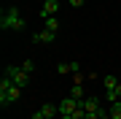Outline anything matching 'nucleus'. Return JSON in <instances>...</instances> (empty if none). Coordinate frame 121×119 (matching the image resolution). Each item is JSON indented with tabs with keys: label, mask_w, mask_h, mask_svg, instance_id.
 <instances>
[{
	"label": "nucleus",
	"mask_w": 121,
	"mask_h": 119,
	"mask_svg": "<svg viewBox=\"0 0 121 119\" xmlns=\"http://www.w3.org/2000/svg\"><path fill=\"white\" fill-rule=\"evenodd\" d=\"M43 27L51 30V33H56V30H59V19H56V16H46L43 19Z\"/></svg>",
	"instance_id": "1a4fd4ad"
},
{
	"label": "nucleus",
	"mask_w": 121,
	"mask_h": 119,
	"mask_svg": "<svg viewBox=\"0 0 121 119\" xmlns=\"http://www.w3.org/2000/svg\"><path fill=\"white\" fill-rule=\"evenodd\" d=\"M3 76H8V79L16 84V87H27V84H30V73L27 71H22V65H5V73Z\"/></svg>",
	"instance_id": "f03ea898"
},
{
	"label": "nucleus",
	"mask_w": 121,
	"mask_h": 119,
	"mask_svg": "<svg viewBox=\"0 0 121 119\" xmlns=\"http://www.w3.org/2000/svg\"><path fill=\"white\" fill-rule=\"evenodd\" d=\"M70 5H73V8H78V5H83V0H67Z\"/></svg>",
	"instance_id": "dca6fc26"
},
{
	"label": "nucleus",
	"mask_w": 121,
	"mask_h": 119,
	"mask_svg": "<svg viewBox=\"0 0 121 119\" xmlns=\"http://www.w3.org/2000/svg\"><path fill=\"white\" fill-rule=\"evenodd\" d=\"M86 119H99V114H97V111H91V114H86Z\"/></svg>",
	"instance_id": "f3484780"
},
{
	"label": "nucleus",
	"mask_w": 121,
	"mask_h": 119,
	"mask_svg": "<svg viewBox=\"0 0 121 119\" xmlns=\"http://www.w3.org/2000/svg\"><path fill=\"white\" fill-rule=\"evenodd\" d=\"M108 114H110V119H121V100H116V103H110Z\"/></svg>",
	"instance_id": "9d476101"
},
{
	"label": "nucleus",
	"mask_w": 121,
	"mask_h": 119,
	"mask_svg": "<svg viewBox=\"0 0 121 119\" xmlns=\"http://www.w3.org/2000/svg\"><path fill=\"white\" fill-rule=\"evenodd\" d=\"M70 97H75V100H83V84H73V89H70Z\"/></svg>",
	"instance_id": "9b49d317"
},
{
	"label": "nucleus",
	"mask_w": 121,
	"mask_h": 119,
	"mask_svg": "<svg viewBox=\"0 0 121 119\" xmlns=\"http://www.w3.org/2000/svg\"><path fill=\"white\" fill-rule=\"evenodd\" d=\"M99 103H102L99 97L89 95V97H83V100H81V108L86 111V114H91V111H97V114H99V111H102V106H99Z\"/></svg>",
	"instance_id": "39448f33"
},
{
	"label": "nucleus",
	"mask_w": 121,
	"mask_h": 119,
	"mask_svg": "<svg viewBox=\"0 0 121 119\" xmlns=\"http://www.w3.org/2000/svg\"><path fill=\"white\" fill-rule=\"evenodd\" d=\"M78 106H81V100H75V97H65L56 108H59V116H73Z\"/></svg>",
	"instance_id": "20e7f679"
},
{
	"label": "nucleus",
	"mask_w": 121,
	"mask_h": 119,
	"mask_svg": "<svg viewBox=\"0 0 121 119\" xmlns=\"http://www.w3.org/2000/svg\"><path fill=\"white\" fill-rule=\"evenodd\" d=\"M59 119H73V116H59Z\"/></svg>",
	"instance_id": "aec40b11"
},
{
	"label": "nucleus",
	"mask_w": 121,
	"mask_h": 119,
	"mask_svg": "<svg viewBox=\"0 0 121 119\" xmlns=\"http://www.w3.org/2000/svg\"><path fill=\"white\" fill-rule=\"evenodd\" d=\"M24 24H27V19L22 16V11H19L16 5L3 8V14H0V30H13V33H19V30H24Z\"/></svg>",
	"instance_id": "f257e3e1"
},
{
	"label": "nucleus",
	"mask_w": 121,
	"mask_h": 119,
	"mask_svg": "<svg viewBox=\"0 0 121 119\" xmlns=\"http://www.w3.org/2000/svg\"><path fill=\"white\" fill-rule=\"evenodd\" d=\"M102 84H105V89H116L118 87V79H116V76H102Z\"/></svg>",
	"instance_id": "f8f14e48"
},
{
	"label": "nucleus",
	"mask_w": 121,
	"mask_h": 119,
	"mask_svg": "<svg viewBox=\"0 0 121 119\" xmlns=\"http://www.w3.org/2000/svg\"><path fill=\"white\" fill-rule=\"evenodd\" d=\"M81 71V65H78V62H59V65H56V73H78Z\"/></svg>",
	"instance_id": "6e6552de"
},
{
	"label": "nucleus",
	"mask_w": 121,
	"mask_h": 119,
	"mask_svg": "<svg viewBox=\"0 0 121 119\" xmlns=\"http://www.w3.org/2000/svg\"><path fill=\"white\" fill-rule=\"evenodd\" d=\"M22 71L32 73V71H35V62H32V60H24V62H22Z\"/></svg>",
	"instance_id": "4468645a"
},
{
	"label": "nucleus",
	"mask_w": 121,
	"mask_h": 119,
	"mask_svg": "<svg viewBox=\"0 0 121 119\" xmlns=\"http://www.w3.org/2000/svg\"><path fill=\"white\" fill-rule=\"evenodd\" d=\"M116 95H118V100H121V81H118V87H116Z\"/></svg>",
	"instance_id": "6ab92c4d"
},
{
	"label": "nucleus",
	"mask_w": 121,
	"mask_h": 119,
	"mask_svg": "<svg viewBox=\"0 0 121 119\" xmlns=\"http://www.w3.org/2000/svg\"><path fill=\"white\" fill-rule=\"evenodd\" d=\"M116 100H118L116 89H105V103H116Z\"/></svg>",
	"instance_id": "ddd939ff"
},
{
	"label": "nucleus",
	"mask_w": 121,
	"mask_h": 119,
	"mask_svg": "<svg viewBox=\"0 0 121 119\" xmlns=\"http://www.w3.org/2000/svg\"><path fill=\"white\" fill-rule=\"evenodd\" d=\"M54 38H56V33L46 30V27H43L40 33H35V35H32V41H35V43H54Z\"/></svg>",
	"instance_id": "423d86ee"
},
{
	"label": "nucleus",
	"mask_w": 121,
	"mask_h": 119,
	"mask_svg": "<svg viewBox=\"0 0 121 119\" xmlns=\"http://www.w3.org/2000/svg\"><path fill=\"white\" fill-rule=\"evenodd\" d=\"M56 11H59V0H46V3H43V8H40V16H54V14Z\"/></svg>",
	"instance_id": "0eeeda50"
},
{
	"label": "nucleus",
	"mask_w": 121,
	"mask_h": 119,
	"mask_svg": "<svg viewBox=\"0 0 121 119\" xmlns=\"http://www.w3.org/2000/svg\"><path fill=\"white\" fill-rule=\"evenodd\" d=\"M83 81H86V76H83L81 71H78V73H73V84H83Z\"/></svg>",
	"instance_id": "2eb2a0df"
},
{
	"label": "nucleus",
	"mask_w": 121,
	"mask_h": 119,
	"mask_svg": "<svg viewBox=\"0 0 121 119\" xmlns=\"http://www.w3.org/2000/svg\"><path fill=\"white\" fill-rule=\"evenodd\" d=\"M19 97H22V87H16V84H11L8 89H0V106H11V103H16Z\"/></svg>",
	"instance_id": "7ed1b4c3"
},
{
	"label": "nucleus",
	"mask_w": 121,
	"mask_h": 119,
	"mask_svg": "<svg viewBox=\"0 0 121 119\" xmlns=\"http://www.w3.org/2000/svg\"><path fill=\"white\" fill-rule=\"evenodd\" d=\"M32 119H43V114H40V111H35V114H32Z\"/></svg>",
	"instance_id": "a211bd4d"
}]
</instances>
